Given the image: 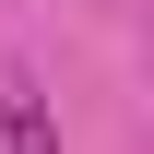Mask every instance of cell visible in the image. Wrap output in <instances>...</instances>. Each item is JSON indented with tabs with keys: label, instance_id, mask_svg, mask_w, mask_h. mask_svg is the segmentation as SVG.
I'll use <instances>...</instances> for the list:
<instances>
[{
	"label": "cell",
	"instance_id": "6da1fadb",
	"mask_svg": "<svg viewBox=\"0 0 154 154\" xmlns=\"http://www.w3.org/2000/svg\"><path fill=\"white\" fill-rule=\"evenodd\" d=\"M0 131H12V154H59V131H48L36 95H12V119H0Z\"/></svg>",
	"mask_w": 154,
	"mask_h": 154
}]
</instances>
